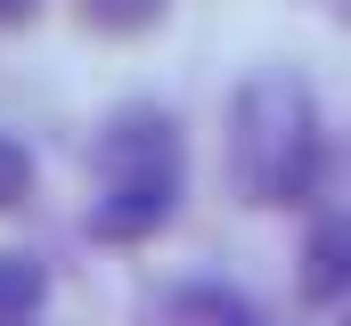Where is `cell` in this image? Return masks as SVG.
I'll use <instances>...</instances> for the list:
<instances>
[{
  "label": "cell",
  "instance_id": "cell-1",
  "mask_svg": "<svg viewBox=\"0 0 351 326\" xmlns=\"http://www.w3.org/2000/svg\"><path fill=\"white\" fill-rule=\"evenodd\" d=\"M229 179L262 212H302L327 179V114L294 66H262L229 98Z\"/></svg>",
  "mask_w": 351,
  "mask_h": 326
},
{
  "label": "cell",
  "instance_id": "cell-2",
  "mask_svg": "<svg viewBox=\"0 0 351 326\" xmlns=\"http://www.w3.org/2000/svg\"><path fill=\"white\" fill-rule=\"evenodd\" d=\"M98 196H90L82 229L98 244H147L156 229H172L180 204H188V139L164 106H114L106 131H98Z\"/></svg>",
  "mask_w": 351,
  "mask_h": 326
},
{
  "label": "cell",
  "instance_id": "cell-3",
  "mask_svg": "<svg viewBox=\"0 0 351 326\" xmlns=\"http://www.w3.org/2000/svg\"><path fill=\"white\" fill-rule=\"evenodd\" d=\"M294 294H302L311 310H343L351 302V212H319V221L302 229Z\"/></svg>",
  "mask_w": 351,
  "mask_h": 326
},
{
  "label": "cell",
  "instance_id": "cell-4",
  "mask_svg": "<svg viewBox=\"0 0 351 326\" xmlns=\"http://www.w3.org/2000/svg\"><path fill=\"white\" fill-rule=\"evenodd\" d=\"M147 326H269V310L245 286H229V277H172L156 294Z\"/></svg>",
  "mask_w": 351,
  "mask_h": 326
},
{
  "label": "cell",
  "instance_id": "cell-5",
  "mask_svg": "<svg viewBox=\"0 0 351 326\" xmlns=\"http://www.w3.org/2000/svg\"><path fill=\"white\" fill-rule=\"evenodd\" d=\"M41 302H49V261L0 253V326H41Z\"/></svg>",
  "mask_w": 351,
  "mask_h": 326
},
{
  "label": "cell",
  "instance_id": "cell-6",
  "mask_svg": "<svg viewBox=\"0 0 351 326\" xmlns=\"http://www.w3.org/2000/svg\"><path fill=\"white\" fill-rule=\"evenodd\" d=\"M74 8H82L90 33H147V25H156L172 0H74Z\"/></svg>",
  "mask_w": 351,
  "mask_h": 326
},
{
  "label": "cell",
  "instance_id": "cell-7",
  "mask_svg": "<svg viewBox=\"0 0 351 326\" xmlns=\"http://www.w3.org/2000/svg\"><path fill=\"white\" fill-rule=\"evenodd\" d=\"M16 204H33V147L16 131H0V212H16Z\"/></svg>",
  "mask_w": 351,
  "mask_h": 326
},
{
  "label": "cell",
  "instance_id": "cell-8",
  "mask_svg": "<svg viewBox=\"0 0 351 326\" xmlns=\"http://www.w3.org/2000/svg\"><path fill=\"white\" fill-rule=\"evenodd\" d=\"M33 8H41V0H0V25H25Z\"/></svg>",
  "mask_w": 351,
  "mask_h": 326
},
{
  "label": "cell",
  "instance_id": "cell-9",
  "mask_svg": "<svg viewBox=\"0 0 351 326\" xmlns=\"http://www.w3.org/2000/svg\"><path fill=\"white\" fill-rule=\"evenodd\" d=\"M343 326H351V302H343Z\"/></svg>",
  "mask_w": 351,
  "mask_h": 326
}]
</instances>
